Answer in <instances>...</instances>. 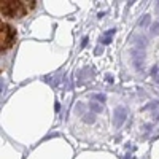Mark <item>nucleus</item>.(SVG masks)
Listing matches in <instances>:
<instances>
[{
    "mask_svg": "<svg viewBox=\"0 0 159 159\" xmlns=\"http://www.w3.org/2000/svg\"><path fill=\"white\" fill-rule=\"evenodd\" d=\"M0 3L2 15L8 18H22L37 5L35 0H2Z\"/></svg>",
    "mask_w": 159,
    "mask_h": 159,
    "instance_id": "f257e3e1",
    "label": "nucleus"
},
{
    "mask_svg": "<svg viewBox=\"0 0 159 159\" xmlns=\"http://www.w3.org/2000/svg\"><path fill=\"white\" fill-rule=\"evenodd\" d=\"M16 43V30L11 27L10 24L3 22L0 24V51H8L13 45Z\"/></svg>",
    "mask_w": 159,
    "mask_h": 159,
    "instance_id": "f03ea898",
    "label": "nucleus"
},
{
    "mask_svg": "<svg viewBox=\"0 0 159 159\" xmlns=\"http://www.w3.org/2000/svg\"><path fill=\"white\" fill-rule=\"evenodd\" d=\"M151 78L153 81L159 84V65H154V67L151 69Z\"/></svg>",
    "mask_w": 159,
    "mask_h": 159,
    "instance_id": "39448f33",
    "label": "nucleus"
},
{
    "mask_svg": "<svg viewBox=\"0 0 159 159\" xmlns=\"http://www.w3.org/2000/svg\"><path fill=\"white\" fill-rule=\"evenodd\" d=\"M94 118H96L94 113H92V115L88 113V115H84V121H86V123H92V121H94Z\"/></svg>",
    "mask_w": 159,
    "mask_h": 159,
    "instance_id": "1a4fd4ad",
    "label": "nucleus"
},
{
    "mask_svg": "<svg viewBox=\"0 0 159 159\" xmlns=\"http://www.w3.org/2000/svg\"><path fill=\"white\" fill-rule=\"evenodd\" d=\"M130 57H132V64L137 70H142L143 69V62H145V52L142 48H132L130 51Z\"/></svg>",
    "mask_w": 159,
    "mask_h": 159,
    "instance_id": "7ed1b4c3",
    "label": "nucleus"
},
{
    "mask_svg": "<svg viewBox=\"0 0 159 159\" xmlns=\"http://www.w3.org/2000/svg\"><path fill=\"white\" fill-rule=\"evenodd\" d=\"M148 22H150V16H148V15H145V16L140 19V25H142V27H145V25H148Z\"/></svg>",
    "mask_w": 159,
    "mask_h": 159,
    "instance_id": "6e6552de",
    "label": "nucleus"
},
{
    "mask_svg": "<svg viewBox=\"0 0 159 159\" xmlns=\"http://www.w3.org/2000/svg\"><path fill=\"white\" fill-rule=\"evenodd\" d=\"M151 34H159V18H157V21L151 25Z\"/></svg>",
    "mask_w": 159,
    "mask_h": 159,
    "instance_id": "0eeeda50",
    "label": "nucleus"
},
{
    "mask_svg": "<svg viewBox=\"0 0 159 159\" xmlns=\"http://www.w3.org/2000/svg\"><path fill=\"white\" fill-rule=\"evenodd\" d=\"M94 99H96V100H99V102H105V97H103L102 94H96V96H94Z\"/></svg>",
    "mask_w": 159,
    "mask_h": 159,
    "instance_id": "9d476101",
    "label": "nucleus"
},
{
    "mask_svg": "<svg viewBox=\"0 0 159 159\" xmlns=\"http://www.w3.org/2000/svg\"><path fill=\"white\" fill-rule=\"evenodd\" d=\"M126 118H127V110L126 107H118L115 110V126H123L124 121H126Z\"/></svg>",
    "mask_w": 159,
    "mask_h": 159,
    "instance_id": "20e7f679",
    "label": "nucleus"
},
{
    "mask_svg": "<svg viewBox=\"0 0 159 159\" xmlns=\"http://www.w3.org/2000/svg\"><path fill=\"white\" fill-rule=\"evenodd\" d=\"M91 110L96 111V113H100V111L103 110V107H102L100 103H97V102H92V103H91Z\"/></svg>",
    "mask_w": 159,
    "mask_h": 159,
    "instance_id": "423d86ee",
    "label": "nucleus"
}]
</instances>
